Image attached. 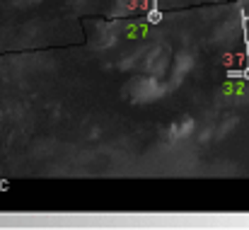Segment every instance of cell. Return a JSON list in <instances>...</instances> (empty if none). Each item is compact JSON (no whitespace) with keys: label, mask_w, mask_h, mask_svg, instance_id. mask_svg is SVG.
<instances>
[{"label":"cell","mask_w":249,"mask_h":230,"mask_svg":"<svg viewBox=\"0 0 249 230\" xmlns=\"http://www.w3.org/2000/svg\"><path fill=\"white\" fill-rule=\"evenodd\" d=\"M162 22V12H160V5L158 0H153L150 10H148V24H160Z\"/></svg>","instance_id":"2"},{"label":"cell","mask_w":249,"mask_h":230,"mask_svg":"<svg viewBox=\"0 0 249 230\" xmlns=\"http://www.w3.org/2000/svg\"><path fill=\"white\" fill-rule=\"evenodd\" d=\"M242 15V39H245V54H247V66L240 71V77H245L249 82V24H247V10H240Z\"/></svg>","instance_id":"1"}]
</instances>
